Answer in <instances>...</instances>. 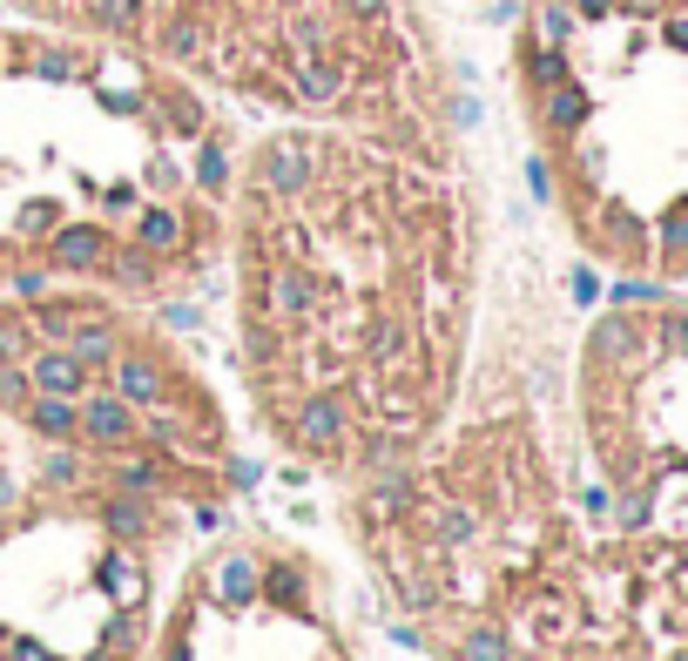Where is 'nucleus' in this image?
<instances>
[{
    "label": "nucleus",
    "mask_w": 688,
    "mask_h": 661,
    "mask_svg": "<svg viewBox=\"0 0 688 661\" xmlns=\"http://www.w3.org/2000/svg\"><path fill=\"white\" fill-rule=\"evenodd\" d=\"M473 263L459 216L385 155L270 135L243 176L236 371L257 433L358 486L466 399Z\"/></svg>",
    "instance_id": "1"
},
{
    "label": "nucleus",
    "mask_w": 688,
    "mask_h": 661,
    "mask_svg": "<svg viewBox=\"0 0 688 661\" xmlns=\"http://www.w3.org/2000/svg\"><path fill=\"white\" fill-rule=\"evenodd\" d=\"M142 661H364L338 580L270 520L223 527L183 554Z\"/></svg>",
    "instance_id": "4"
},
{
    "label": "nucleus",
    "mask_w": 688,
    "mask_h": 661,
    "mask_svg": "<svg viewBox=\"0 0 688 661\" xmlns=\"http://www.w3.org/2000/svg\"><path fill=\"white\" fill-rule=\"evenodd\" d=\"M176 304L108 291L0 297V418L40 452L136 473L196 514L243 486L217 385L170 338Z\"/></svg>",
    "instance_id": "2"
},
{
    "label": "nucleus",
    "mask_w": 688,
    "mask_h": 661,
    "mask_svg": "<svg viewBox=\"0 0 688 661\" xmlns=\"http://www.w3.org/2000/svg\"><path fill=\"white\" fill-rule=\"evenodd\" d=\"M14 446H21V433L0 418V486H14V473H21V452H14Z\"/></svg>",
    "instance_id": "5"
},
{
    "label": "nucleus",
    "mask_w": 688,
    "mask_h": 661,
    "mask_svg": "<svg viewBox=\"0 0 688 661\" xmlns=\"http://www.w3.org/2000/svg\"><path fill=\"white\" fill-rule=\"evenodd\" d=\"M189 520L210 514L34 446L0 486V661H142Z\"/></svg>",
    "instance_id": "3"
}]
</instances>
